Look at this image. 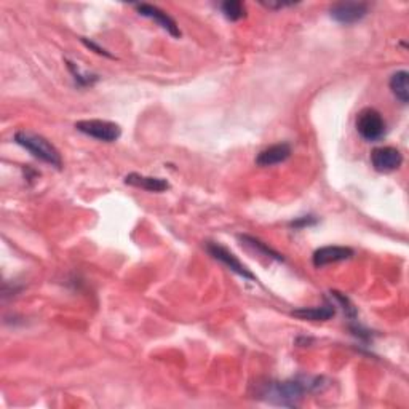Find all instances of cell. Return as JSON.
I'll return each mask as SVG.
<instances>
[{
	"instance_id": "5b68a950",
	"label": "cell",
	"mask_w": 409,
	"mask_h": 409,
	"mask_svg": "<svg viewBox=\"0 0 409 409\" xmlns=\"http://www.w3.org/2000/svg\"><path fill=\"white\" fill-rule=\"evenodd\" d=\"M371 165L379 173L397 171L403 165V154L397 147H376L371 152Z\"/></svg>"
},
{
	"instance_id": "9a60e30c",
	"label": "cell",
	"mask_w": 409,
	"mask_h": 409,
	"mask_svg": "<svg viewBox=\"0 0 409 409\" xmlns=\"http://www.w3.org/2000/svg\"><path fill=\"white\" fill-rule=\"evenodd\" d=\"M221 11H223V15L230 19V21H238V19L245 18L246 15V9L242 2H238V0H227V2L221 4Z\"/></svg>"
},
{
	"instance_id": "6da1fadb",
	"label": "cell",
	"mask_w": 409,
	"mask_h": 409,
	"mask_svg": "<svg viewBox=\"0 0 409 409\" xmlns=\"http://www.w3.org/2000/svg\"><path fill=\"white\" fill-rule=\"evenodd\" d=\"M320 382V378H296L283 382H267L262 386L259 395L272 405L293 408L297 406L304 393L318 391L322 387Z\"/></svg>"
},
{
	"instance_id": "e0dca14e",
	"label": "cell",
	"mask_w": 409,
	"mask_h": 409,
	"mask_svg": "<svg viewBox=\"0 0 409 409\" xmlns=\"http://www.w3.org/2000/svg\"><path fill=\"white\" fill-rule=\"evenodd\" d=\"M317 223H318V219L315 216H302V218L291 221L290 227H294V229H306V227L315 225Z\"/></svg>"
},
{
	"instance_id": "277c9868",
	"label": "cell",
	"mask_w": 409,
	"mask_h": 409,
	"mask_svg": "<svg viewBox=\"0 0 409 409\" xmlns=\"http://www.w3.org/2000/svg\"><path fill=\"white\" fill-rule=\"evenodd\" d=\"M75 129L102 142H115L122 136V128L107 120H80L75 123Z\"/></svg>"
},
{
	"instance_id": "2e32d148",
	"label": "cell",
	"mask_w": 409,
	"mask_h": 409,
	"mask_svg": "<svg viewBox=\"0 0 409 409\" xmlns=\"http://www.w3.org/2000/svg\"><path fill=\"white\" fill-rule=\"evenodd\" d=\"M68 68L70 70V74L74 75V80L77 82V85L80 87H92L93 83L98 80V77L93 75V74H88V73H83V70L77 66L75 63H70L68 61Z\"/></svg>"
},
{
	"instance_id": "5bb4252c",
	"label": "cell",
	"mask_w": 409,
	"mask_h": 409,
	"mask_svg": "<svg viewBox=\"0 0 409 409\" xmlns=\"http://www.w3.org/2000/svg\"><path fill=\"white\" fill-rule=\"evenodd\" d=\"M238 240L242 242V246H245V248H248L251 251H255L256 255H259V256H264L267 259H275V261H283V256L280 255V253L272 250L269 245L262 243L261 240H257L255 237H250V235H238Z\"/></svg>"
},
{
	"instance_id": "8fae6325",
	"label": "cell",
	"mask_w": 409,
	"mask_h": 409,
	"mask_svg": "<svg viewBox=\"0 0 409 409\" xmlns=\"http://www.w3.org/2000/svg\"><path fill=\"white\" fill-rule=\"evenodd\" d=\"M291 315L304 322H326L336 315V304L326 302L317 307H302L294 310Z\"/></svg>"
},
{
	"instance_id": "4fadbf2b",
	"label": "cell",
	"mask_w": 409,
	"mask_h": 409,
	"mask_svg": "<svg viewBox=\"0 0 409 409\" xmlns=\"http://www.w3.org/2000/svg\"><path fill=\"white\" fill-rule=\"evenodd\" d=\"M392 93L401 104H408L409 101V73L408 70H398L391 77L388 82Z\"/></svg>"
},
{
	"instance_id": "7c38bea8",
	"label": "cell",
	"mask_w": 409,
	"mask_h": 409,
	"mask_svg": "<svg viewBox=\"0 0 409 409\" xmlns=\"http://www.w3.org/2000/svg\"><path fill=\"white\" fill-rule=\"evenodd\" d=\"M125 184L139 187V189H144L147 192H165L166 189H170V184L168 181L161 178H151V176H142L138 173H129L125 176Z\"/></svg>"
},
{
	"instance_id": "7a4b0ae2",
	"label": "cell",
	"mask_w": 409,
	"mask_h": 409,
	"mask_svg": "<svg viewBox=\"0 0 409 409\" xmlns=\"http://www.w3.org/2000/svg\"><path fill=\"white\" fill-rule=\"evenodd\" d=\"M15 142L24 147L28 152H31L36 159L42 160L43 164L55 166L58 170L63 166L61 154L58 152V149L51 144L47 138H43V136L32 132H24L23 129V132H18L15 134Z\"/></svg>"
},
{
	"instance_id": "ba28073f",
	"label": "cell",
	"mask_w": 409,
	"mask_h": 409,
	"mask_svg": "<svg viewBox=\"0 0 409 409\" xmlns=\"http://www.w3.org/2000/svg\"><path fill=\"white\" fill-rule=\"evenodd\" d=\"M134 9L141 16L154 19V21L157 23L161 29H165L168 34H171L173 37H181V31L176 21H174V19L168 15L166 11L160 10L159 6L149 5V4H138V5H134Z\"/></svg>"
},
{
	"instance_id": "52a82bcc",
	"label": "cell",
	"mask_w": 409,
	"mask_h": 409,
	"mask_svg": "<svg viewBox=\"0 0 409 409\" xmlns=\"http://www.w3.org/2000/svg\"><path fill=\"white\" fill-rule=\"evenodd\" d=\"M206 250L214 259H216V261L223 262L229 270L235 272L237 275L246 278V280L256 282L255 274H251V272L246 269V265H243L242 262H240L238 259H237V256L233 255V253H230L227 248H224V246H221L218 243H208Z\"/></svg>"
},
{
	"instance_id": "8992f818",
	"label": "cell",
	"mask_w": 409,
	"mask_h": 409,
	"mask_svg": "<svg viewBox=\"0 0 409 409\" xmlns=\"http://www.w3.org/2000/svg\"><path fill=\"white\" fill-rule=\"evenodd\" d=\"M368 15V5L363 2H339L331 5L329 16L336 23L341 24H355L361 21Z\"/></svg>"
},
{
	"instance_id": "ac0fdd59",
	"label": "cell",
	"mask_w": 409,
	"mask_h": 409,
	"mask_svg": "<svg viewBox=\"0 0 409 409\" xmlns=\"http://www.w3.org/2000/svg\"><path fill=\"white\" fill-rule=\"evenodd\" d=\"M82 42H83V43H85V45H87V47H88V48H92V50H95V51H96V53H98V55H104V56H110V55L107 53V51H106V50H104V48H101V47H98V45H96L95 42H92V41H90V42H88V41H87V38H82Z\"/></svg>"
},
{
	"instance_id": "9c48e42d",
	"label": "cell",
	"mask_w": 409,
	"mask_h": 409,
	"mask_svg": "<svg viewBox=\"0 0 409 409\" xmlns=\"http://www.w3.org/2000/svg\"><path fill=\"white\" fill-rule=\"evenodd\" d=\"M354 256V250L349 248V246H323V248H318L314 256H312V262L317 269H322L324 265L336 264L341 261H347Z\"/></svg>"
},
{
	"instance_id": "3957f363",
	"label": "cell",
	"mask_w": 409,
	"mask_h": 409,
	"mask_svg": "<svg viewBox=\"0 0 409 409\" xmlns=\"http://www.w3.org/2000/svg\"><path fill=\"white\" fill-rule=\"evenodd\" d=\"M355 127L361 138L368 142H376L384 138L387 128L384 117H382L379 110H376L373 107L360 110L358 115H356Z\"/></svg>"
},
{
	"instance_id": "30bf717a",
	"label": "cell",
	"mask_w": 409,
	"mask_h": 409,
	"mask_svg": "<svg viewBox=\"0 0 409 409\" xmlns=\"http://www.w3.org/2000/svg\"><path fill=\"white\" fill-rule=\"evenodd\" d=\"M291 157V146L288 142H278V144L270 146L264 149L257 154L256 165L257 166H274L278 164H283L285 160Z\"/></svg>"
}]
</instances>
